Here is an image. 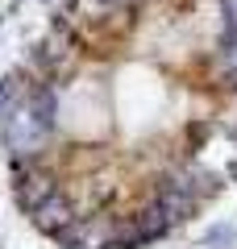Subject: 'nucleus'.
Returning a JSON list of instances; mask_svg holds the SVG:
<instances>
[{"label": "nucleus", "instance_id": "3", "mask_svg": "<svg viewBox=\"0 0 237 249\" xmlns=\"http://www.w3.org/2000/svg\"><path fill=\"white\" fill-rule=\"evenodd\" d=\"M59 191H62V187H59V178H50V175H34L29 183H21V187H17V204L25 208L29 216H34L38 208H42L50 196H59Z\"/></svg>", "mask_w": 237, "mask_h": 249}, {"label": "nucleus", "instance_id": "6", "mask_svg": "<svg viewBox=\"0 0 237 249\" xmlns=\"http://www.w3.org/2000/svg\"><path fill=\"white\" fill-rule=\"evenodd\" d=\"M237 241V229H229V224H217V229H208V237H204V249H225Z\"/></svg>", "mask_w": 237, "mask_h": 249}, {"label": "nucleus", "instance_id": "1", "mask_svg": "<svg viewBox=\"0 0 237 249\" xmlns=\"http://www.w3.org/2000/svg\"><path fill=\"white\" fill-rule=\"evenodd\" d=\"M0 137H4V150H9L13 158H42L46 145H50V137H54V129L38 121V112L29 108V100H21L9 112V121L0 124Z\"/></svg>", "mask_w": 237, "mask_h": 249}, {"label": "nucleus", "instance_id": "2", "mask_svg": "<svg viewBox=\"0 0 237 249\" xmlns=\"http://www.w3.org/2000/svg\"><path fill=\"white\" fill-rule=\"evenodd\" d=\"M75 216H79V208H75V199H71V191H59V196H50L34 212V224L46 232V237H54V232H62Z\"/></svg>", "mask_w": 237, "mask_h": 249}, {"label": "nucleus", "instance_id": "7", "mask_svg": "<svg viewBox=\"0 0 237 249\" xmlns=\"http://www.w3.org/2000/svg\"><path fill=\"white\" fill-rule=\"evenodd\" d=\"M96 4H104V9H121V4H129V0H96Z\"/></svg>", "mask_w": 237, "mask_h": 249}, {"label": "nucleus", "instance_id": "4", "mask_svg": "<svg viewBox=\"0 0 237 249\" xmlns=\"http://www.w3.org/2000/svg\"><path fill=\"white\" fill-rule=\"evenodd\" d=\"M212 62H217V71L225 75V79H233V88H237V34H220Z\"/></svg>", "mask_w": 237, "mask_h": 249}, {"label": "nucleus", "instance_id": "5", "mask_svg": "<svg viewBox=\"0 0 237 249\" xmlns=\"http://www.w3.org/2000/svg\"><path fill=\"white\" fill-rule=\"evenodd\" d=\"M25 96H29V91H21V79H17V75L0 79V124L9 121V112H13V108H17Z\"/></svg>", "mask_w": 237, "mask_h": 249}]
</instances>
